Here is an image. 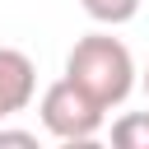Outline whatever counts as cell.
Masks as SVG:
<instances>
[{"label":"cell","instance_id":"277c9868","mask_svg":"<svg viewBox=\"0 0 149 149\" xmlns=\"http://www.w3.org/2000/svg\"><path fill=\"white\" fill-rule=\"evenodd\" d=\"M84 5V14L93 19V23H102V28H121V23H130L135 14H140V0H79Z\"/></svg>","mask_w":149,"mask_h":149},{"label":"cell","instance_id":"6da1fadb","mask_svg":"<svg viewBox=\"0 0 149 149\" xmlns=\"http://www.w3.org/2000/svg\"><path fill=\"white\" fill-rule=\"evenodd\" d=\"M65 74H70L84 93H93L107 112L121 107V102L130 98V88H135L130 47H126L121 37H112V33H88V37H79V42L70 47V56H65Z\"/></svg>","mask_w":149,"mask_h":149},{"label":"cell","instance_id":"5b68a950","mask_svg":"<svg viewBox=\"0 0 149 149\" xmlns=\"http://www.w3.org/2000/svg\"><path fill=\"white\" fill-rule=\"evenodd\" d=\"M112 144L121 149H149V112H126L112 121Z\"/></svg>","mask_w":149,"mask_h":149},{"label":"cell","instance_id":"7a4b0ae2","mask_svg":"<svg viewBox=\"0 0 149 149\" xmlns=\"http://www.w3.org/2000/svg\"><path fill=\"white\" fill-rule=\"evenodd\" d=\"M37 112H42L47 135L61 140V144H88V140H98L102 116H107V107H102L93 93H84L70 74H61V79L42 93Z\"/></svg>","mask_w":149,"mask_h":149},{"label":"cell","instance_id":"8992f818","mask_svg":"<svg viewBox=\"0 0 149 149\" xmlns=\"http://www.w3.org/2000/svg\"><path fill=\"white\" fill-rule=\"evenodd\" d=\"M5 144H23V149H33L37 135H33V130H5V126H0V149H5Z\"/></svg>","mask_w":149,"mask_h":149},{"label":"cell","instance_id":"3957f363","mask_svg":"<svg viewBox=\"0 0 149 149\" xmlns=\"http://www.w3.org/2000/svg\"><path fill=\"white\" fill-rule=\"evenodd\" d=\"M33 93H37V65L23 51L0 47V121L14 116V112H23L33 102Z\"/></svg>","mask_w":149,"mask_h":149},{"label":"cell","instance_id":"52a82bcc","mask_svg":"<svg viewBox=\"0 0 149 149\" xmlns=\"http://www.w3.org/2000/svg\"><path fill=\"white\" fill-rule=\"evenodd\" d=\"M144 98H149V70H144Z\"/></svg>","mask_w":149,"mask_h":149}]
</instances>
